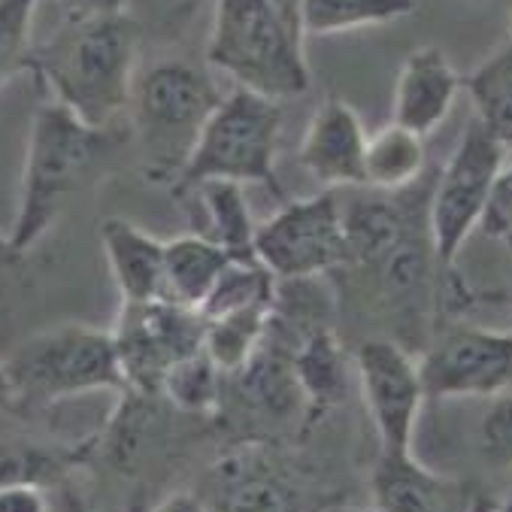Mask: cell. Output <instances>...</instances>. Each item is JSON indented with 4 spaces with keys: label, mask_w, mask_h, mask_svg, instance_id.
Wrapping results in <instances>:
<instances>
[{
    "label": "cell",
    "mask_w": 512,
    "mask_h": 512,
    "mask_svg": "<svg viewBox=\"0 0 512 512\" xmlns=\"http://www.w3.org/2000/svg\"><path fill=\"white\" fill-rule=\"evenodd\" d=\"M219 104L213 79L194 64L164 61L143 73L134 97V131L149 182L173 185L179 179Z\"/></svg>",
    "instance_id": "3"
},
{
    "label": "cell",
    "mask_w": 512,
    "mask_h": 512,
    "mask_svg": "<svg viewBox=\"0 0 512 512\" xmlns=\"http://www.w3.org/2000/svg\"><path fill=\"white\" fill-rule=\"evenodd\" d=\"M282 113L279 104L255 91H234L216 107L207 128H203L185 170L170 185L173 194L191 191L203 182H261L273 179V152L279 137Z\"/></svg>",
    "instance_id": "6"
},
{
    "label": "cell",
    "mask_w": 512,
    "mask_h": 512,
    "mask_svg": "<svg viewBox=\"0 0 512 512\" xmlns=\"http://www.w3.org/2000/svg\"><path fill=\"white\" fill-rule=\"evenodd\" d=\"M70 4H79V0H70Z\"/></svg>",
    "instance_id": "41"
},
{
    "label": "cell",
    "mask_w": 512,
    "mask_h": 512,
    "mask_svg": "<svg viewBox=\"0 0 512 512\" xmlns=\"http://www.w3.org/2000/svg\"><path fill=\"white\" fill-rule=\"evenodd\" d=\"M76 464L73 449L61 446H40L28 440H7L0 443V488L13 485H49L61 479Z\"/></svg>",
    "instance_id": "25"
},
{
    "label": "cell",
    "mask_w": 512,
    "mask_h": 512,
    "mask_svg": "<svg viewBox=\"0 0 512 512\" xmlns=\"http://www.w3.org/2000/svg\"><path fill=\"white\" fill-rule=\"evenodd\" d=\"M276 13L282 16V22L303 40V28H300V0H273Z\"/></svg>",
    "instance_id": "34"
},
{
    "label": "cell",
    "mask_w": 512,
    "mask_h": 512,
    "mask_svg": "<svg viewBox=\"0 0 512 512\" xmlns=\"http://www.w3.org/2000/svg\"><path fill=\"white\" fill-rule=\"evenodd\" d=\"M479 228L488 237H506L509 234V228H512V164L494 182V191H491V200H488Z\"/></svg>",
    "instance_id": "30"
},
{
    "label": "cell",
    "mask_w": 512,
    "mask_h": 512,
    "mask_svg": "<svg viewBox=\"0 0 512 512\" xmlns=\"http://www.w3.org/2000/svg\"><path fill=\"white\" fill-rule=\"evenodd\" d=\"M110 334L119 352L125 388L140 397H161L167 370L203 349L207 322L197 310H185L167 300H122Z\"/></svg>",
    "instance_id": "7"
},
{
    "label": "cell",
    "mask_w": 512,
    "mask_h": 512,
    "mask_svg": "<svg viewBox=\"0 0 512 512\" xmlns=\"http://www.w3.org/2000/svg\"><path fill=\"white\" fill-rule=\"evenodd\" d=\"M416 10V0H300L303 37H325L367 25H388Z\"/></svg>",
    "instance_id": "20"
},
{
    "label": "cell",
    "mask_w": 512,
    "mask_h": 512,
    "mask_svg": "<svg viewBox=\"0 0 512 512\" xmlns=\"http://www.w3.org/2000/svg\"><path fill=\"white\" fill-rule=\"evenodd\" d=\"M143 28L131 13H76L40 46H31V70L58 104L91 128H110L128 107Z\"/></svg>",
    "instance_id": "1"
},
{
    "label": "cell",
    "mask_w": 512,
    "mask_h": 512,
    "mask_svg": "<svg viewBox=\"0 0 512 512\" xmlns=\"http://www.w3.org/2000/svg\"><path fill=\"white\" fill-rule=\"evenodd\" d=\"M479 449L491 467H512V388L494 394L479 425Z\"/></svg>",
    "instance_id": "28"
},
{
    "label": "cell",
    "mask_w": 512,
    "mask_h": 512,
    "mask_svg": "<svg viewBox=\"0 0 512 512\" xmlns=\"http://www.w3.org/2000/svg\"><path fill=\"white\" fill-rule=\"evenodd\" d=\"M422 170H425V143L419 134L391 122L385 131L367 140V158H364L367 188L406 191L419 182Z\"/></svg>",
    "instance_id": "18"
},
{
    "label": "cell",
    "mask_w": 512,
    "mask_h": 512,
    "mask_svg": "<svg viewBox=\"0 0 512 512\" xmlns=\"http://www.w3.org/2000/svg\"><path fill=\"white\" fill-rule=\"evenodd\" d=\"M110 128H91L64 104L52 100L34 113L22 176V200L7 246L13 255L28 252L58 219L61 203L79 191L88 176L116 149Z\"/></svg>",
    "instance_id": "2"
},
{
    "label": "cell",
    "mask_w": 512,
    "mask_h": 512,
    "mask_svg": "<svg viewBox=\"0 0 512 512\" xmlns=\"http://www.w3.org/2000/svg\"><path fill=\"white\" fill-rule=\"evenodd\" d=\"M255 258L285 282H303L349 261L346 225L331 191L294 200L255 231Z\"/></svg>",
    "instance_id": "9"
},
{
    "label": "cell",
    "mask_w": 512,
    "mask_h": 512,
    "mask_svg": "<svg viewBox=\"0 0 512 512\" xmlns=\"http://www.w3.org/2000/svg\"><path fill=\"white\" fill-rule=\"evenodd\" d=\"M294 376L303 388V397L313 403H334L346 388L343 352L328 328H316L300 343L291 358Z\"/></svg>",
    "instance_id": "24"
},
{
    "label": "cell",
    "mask_w": 512,
    "mask_h": 512,
    "mask_svg": "<svg viewBox=\"0 0 512 512\" xmlns=\"http://www.w3.org/2000/svg\"><path fill=\"white\" fill-rule=\"evenodd\" d=\"M509 37H512V22H509Z\"/></svg>",
    "instance_id": "40"
},
{
    "label": "cell",
    "mask_w": 512,
    "mask_h": 512,
    "mask_svg": "<svg viewBox=\"0 0 512 512\" xmlns=\"http://www.w3.org/2000/svg\"><path fill=\"white\" fill-rule=\"evenodd\" d=\"M491 506H494V503H488V500H479V503L473 506V512H488Z\"/></svg>",
    "instance_id": "38"
},
{
    "label": "cell",
    "mask_w": 512,
    "mask_h": 512,
    "mask_svg": "<svg viewBox=\"0 0 512 512\" xmlns=\"http://www.w3.org/2000/svg\"><path fill=\"white\" fill-rule=\"evenodd\" d=\"M149 512H207V503L191 491H176V494L164 497L161 503H155Z\"/></svg>",
    "instance_id": "32"
},
{
    "label": "cell",
    "mask_w": 512,
    "mask_h": 512,
    "mask_svg": "<svg viewBox=\"0 0 512 512\" xmlns=\"http://www.w3.org/2000/svg\"><path fill=\"white\" fill-rule=\"evenodd\" d=\"M37 0H0V88H4L31 55V25Z\"/></svg>",
    "instance_id": "27"
},
{
    "label": "cell",
    "mask_w": 512,
    "mask_h": 512,
    "mask_svg": "<svg viewBox=\"0 0 512 512\" xmlns=\"http://www.w3.org/2000/svg\"><path fill=\"white\" fill-rule=\"evenodd\" d=\"M203 322H207L203 349L222 373H237L261 349L273 322V306H255V310H240Z\"/></svg>",
    "instance_id": "21"
},
{
    "label": "cell",
    "mask_w": 512,
    "mask_h": 512,
    "mask_svg": "<svg viewBox=\"0 0 512 512\" xmlns=\"http://www.w3.org/2000/svg\"><path fill=\"white\" fill-rule=\"evenodd\" d=\"M207 61L276 104L310 88L303 40L282 22L273 0H219Z\"/></svg>",
    "instance_id": "4"
},
{
    "label": "cell",
    "mask_w": 512,
    "mask_h": 512,
    "mask_svg": "<svg viewBox=\"0 0 512 512\" xmlns=\"http://www.w3.org/2000/svg\"><path fill=\"white\" fill-rule=\"evenodd\" d=\"M470 97L479 113V125L488 137L509 152L512 149V43L497 49L491 58L479 64V70L467 79Z\"/></svg>",
    "instance_id": "19"
},
{
    "label": "cell",
    "mask_w": 512,
    "mask_h": 512,
    "mask_svg": "<svg viewBox=\"0 0 512 512\" xmlns=\"http://www.w3.org/2000/svg\"><path fill=\"white\" fill-rule=\"evenodd\" d=\"M325 512H376V509H361V506H331Z\"/></svg>",
    "instance_id": "36"
},
{
    "label": "cell",
    "mask_w": 512,
    "mask_h": 512,
    "mask_svg": "<svg viewBox=\"0 0 512 512\" xmlns=\"http://www.w3.org/2000/svg\"><path fill=\"white\" fill-rule=\"evenodd\" d=\"M231 252L216 246L207 237L185 234L164 243V282L161 300L185 306V310H203L213 294L222 270L231 264Z\"/></svg>",
    "instance_id": "17"
},
{
    "label": "cell",
    "mask_w": 512,
    "mask_h": 512,
    "mask_svg": "<svg viewBox=\"0 0 512 512\" xmlns=\"http://www.w3.org/2000/svg\"><path fill=\"white\" fill-rule=\"evenodd\" d=\"M425 400L494 397L512 388V331L455 328L419 361Z\"/></svg>",
    "instance_id": "11"
},
{
    "label": "cell",
    "mask_w": 512,
    "mask_h": 512,
    "mask_svg": "<svg viewBox=\"0 0 512 512\" xmlns=\"http://www.w3.org/2000/svg\"><path fill=\"white\" fill-rule=\"evenodd\" d=\"M222 394V370L200 349L173 364L161 382V397L176 403L185 413H210Z\"/></svg>",
    "instance_id": "26"
},
{
    "label": "cell",
    "mask_w": 512,
    "mask_h": 512,
    "mask_svg": "<svg viewBox=\"0 0 512 512\" xmlns=\"http://www.w3.org/2000/svg\"><path fill=\"white\" fill-rule=\"evenodd\" d=\"M0 409H4V413L22 416L19 400H16V388H13V379H10V370L4 361H0Z\"/></svg>",
    "instance_id": "33"
},
{
    "label": "cell",
    "mask_w": 512,
    "mask_h": 512,
    "mask_svg": "<svg viewBox=\"0 0 512 512\" xmlns=\"http://www.w3.org/2000/svg\"><path fill=\"white\" fill-rule=\"evenodd\" d=\"M503 158L506 152L488 137V131L479 122H470L452 161L434 182L428 216H431L434 258L443 270L455 264L461 246L482 222L494 182L506 170Z\"/></svg>",
    "instance_id": "8"
},
{
    "label": "cell",
    "mask_w": 512,
    "mask_h": 512,
    "mask_svg": "<svg viewBox=\"0 0 512 512\" xmlns=\"http://www.w3.org/2000/svg\"><path fill=\"white\" fill-rule=\"evenodd\" d=\"M376 512H473L467 488L416 461L413 452H379L370 476Z\"/></svg>",
    "instance_id": "13"
},
{
    "label": "cell",
    "mask_w": 512,
    "mask_h": 512,
    "mask_svg": "<svg viewBox=\"0 0 512 512\" xmlns=\"http://www.w3.org/2000/svg\"><path fill=\"white\" fill-rule=\"evenodd\" d=\"M0 512H52L43 488L37 485H13L0 488Z\"/></svg>",
    "instance_id": "31"
},
{
    "label": "cell",
    "mask_w": 512,
    "mask_h": 512,
    "mask_svg": "<svg viewBox=\"0 0 512 512\" xmlns=\"http://www.w3.org/2000/svg\"><path fill=\"white\" fill-rule=\"evenodd\" d=\"M179 200L188 203L191 213V234L207 237L216 246H222L225 252H231L234 258H252V246H255V222L249 213V203L243 194L240 182H225V179H213L203 182L191 191L176 194Z\"/></svg>",
    "instance_id": "16"
},
{
    "label": "cell",
    "mask_w": 512,
    "mask_h": 512,
    "mask_svg": "<svg viewBox=\"0 0 512 512\" xmlns=\"http://www.w3.org/2000/svg\"><path fill=\"white\" fill-rule=\"evenodd\" d=\"M488 512H512V494H509V497H506V500H503L500 506H491Z\"/></svg>",
    "instance_id": "37"
},
{
    "label": "cell",
    "mask_w": 512,
    "mask_h": 512,
    "mask_svg": "<svg viewBox=\"0 0 512 512\" xmlns=\"http://www.w3.org/2000/svg\"><path fill=\"white\" fill-rule=\"evenodd\" d=\"M76 7H85L94 13H128L131 0H79Z\"/></svg>",
    "instance_id": "35"
},
{
    "label": "cell",
    "mask_w": 512,
    "mask_h": 512,
    "mask_svg": "<svg viewBox=\"0 0 512 512\" xmlns=\"http://www.w3.org/2000/svg\"><path fill=\"white\" fill-rule=\"evenodd\" d=\"M100 243L113 273V282L125 303L161 300L164 282V243L128 219L100 222Z\"/></svg>",
    "instance_id": "15"
},
{
    "label": "cell",
    "mask_w": 512,
    "mask_h": 512,
    "mask_svg": "<svg viewBox=\"0 0 512 512\" xmlns=\"http://www.w3.org/2000/svg\"><path fill=\"white\" fill-rule=\"evenodd\" d=\"M134 19L140 22L143 34L152 31L158 37H176L182 25L194 16L200 0H131Z\"/></svg>",
    "instance_id": "29"
},
{
    "label": "cell",
    "mask_w": 512,
    "mask_h": 512,
    "mask_svg": "<svg viewBox=\"0 0 512 512\" xmlns=\"http://www.w3.org/2000/svg\"><path fill=\"white\" fill-rule=\"evenodd\" d=\"M506 243H509V249H512V228H509V234H506Z\"/></svg>",
    "instance_id": "39"
},
{
    "label": "cell",
    "mask_w": 512,
    "mask_h": 512,
    "mask_svg": "<svg viewBox=\"0 0 512 512\" xmlns=\"http://www.w3.org/2000/svg\"><path fill=\"white\" fill-rule=\"evenodd\" d=\"M355 370L379 452H413L416 419L425 403L419 361L391 340H364L355 352Z\"/></svg>",
    "instance_id": "10"
},
{
    "label": "cell",
    "mask_w": 512,
    "mask_h": 512,
    "mask_svg": "<svg viewBox=\"0 0 512 512\" xmlns=\"http://www.w3.org/2000/svg\"><path fill=\"white\" fill-rule=\"evenodd\" d=\"M276 303V276L252 255V258H231V264L222 270L213 294L203 303L200 316L216 319L240 310H255V306H273Z\"/></svg>",
    "instance_id": "23"
},
{
    "label": "cell",
    "mask_w": 512,
    "mask_h": 512,
    "mask_svg": "<svg viewBox=\"0 0 512 512\" xmlns=\"http://www.w3.org/2000/svg\"><path fill=\"white\" fill-rule=\"evenodd\" d=\"M19 409L52 406L94 391H128L110 331L58 325L28 337L7 361Z\"/></svg>",
    "instance_id": "5"
},
{
    "label": "cell",
    "mask_w": 512,
    "mask_h": 512,
    "mask_svg": "<svg viewBox=\"0 0 512 512\" xmlns=\"http://www.w3.org/2000/svg\"><path fill=\"white\" fill-rule=\"evenodd\" d=\"M222 512H297V500L264 461H234L222 485Z\"/></svg>",
    "instance_id": "22"
},
{
    "label": "cell",
    "mask_w": 512,
    "mask_h": 512,
    "mask_svg": "<svg viewBox=\"0 0 512 512\" xmlns=\"http://www.w3.org/2000/svg\"><path fill=\"white\" fill-rule=\"evenodd\" d=\"M458 94V73L437 46H419L403 61L394 91V125L419 137L431 134Z\"/></svg>",
    "instance_id": "14"
},
{
    "label": "cell",
    "mask_w": 512,
    "mask_h": 512,
    "mask_svg": "<svg viewBox=\"0 0 512 512\" xmlns=\"http://www.w3.org/2000/svg\"><path fill=\"white\" fill-rule=\"evenodd\" d=\"M367 134L355 110L340 97H328L310 119L300 143V164L322 185H355L364 188Z\"/></svg>",
    "instance_id": "12"
}]
</instances>
